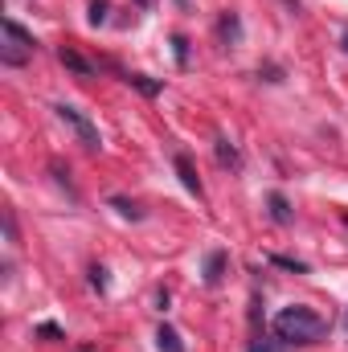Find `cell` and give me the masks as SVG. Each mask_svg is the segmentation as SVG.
Here are the masks:
<instances>
[{
    "mask_svg": "<svg viewBox=\"0 0 348 352\" xmlns=\"http://www.w3.org/2000/svg\"><path fill=\"white\" fill-rule=\"evenodd\" d=\"M135 4H140V8H148V4H152V0H135Z\"/></svg>",
    "mask_w": 348,
    "mask_h": 352,
    "instance_id": "16",
    "label": "cell"
},
{
    "mask_svg": "<svg viewBox=\"0 0 348 352\" xmlns=\"http://www.w3.org/2000/svg\"><path fill=\"white\" fill-rule=\"evenodd\" d=\"M345 45H348V29H345Z\"/></svg>",
    "mask_w": 348,
    "mask_h": 352,
    "instance_id": "18",
    "label": "cell"
},
{
    "mask_svg": "<svg viewBox=\"0 0 348 352\" xmlns=\"http://www.w3.org/2000/svg\"><path fill=\"white\" fill-rule=\"evenodd\" d=\"M345 221H348V217H345Z\"/></svg>",
    "mask_w": 348,
    "mask_h": 352,
    "instance_id": "19",
    "label": "cell"
},
{
    "mask_svg": "<svg viewBox=\"0 0 348 352\" xmlns=\"http://www.w3.org/2000/svg\"><path fill=\"white\" fill-rule=\"evenodd\" d=\"M270 263H274V266H283V270H295V274H303V270H307V266L299 263V258H287V254H274Z\"/></svg>",
    "mask_w": 348,
    "mask_h": 352,
    "instance_id": "13",
    "label": "cell"
},
{
    "mask_svg": "<svg viewBox=\"0 0 348 352\" xmlns=\"http://www.w3.org/2000/svg\"><path fill=\"white\" fill-rule=\"evenodd\" d=\"M54 111H58V119H62V123H66V127L78 135V144H83L87 152H98V148H102V135H98V127L90 123L78 107H70V102H58Z\"/></svg>",
    "mask_w": 348,
    "mask_h": 352,
    "instance_id": "3",
    "label": "cell"
},
{
    "mask_svg": "<svg viewBox=\"0 0 348 352\" xmlns=\"http://www.w3.org/2000/svg\"><path fill=\"white\" fill-rule=\"evenodd\" d=\"M127 82H131V87H135V90H144L148 98H152V94H160V82H152V78H144V74H131Z\"/></svg>",
    "mask_w": 348,
    "mask_h": 352,
    "instance_id": "11",
    "label": "cell"
},
{
    "mask_svg": "<svg viewBox=\"0 0 348 352\" xmlns=\"http://www.w3.org/2000/svg\"><path fill=\"white\" fill-rule=\"evenodd\" d=\"M221 270H226V254L221 250H213L209 258H205V283L213 287V283H221Z\"/></svg>",
    "mask_w": 348,
    "mask_h": 352,
    "instance_id": "8",
    "label": "cell"
},
{
    "mask_svg": "<svg viewBox=\"0 0 348 352\" xmlns=\"http://www.w3.org/2000/svg\"><path fill=\"white\" fill-rule=\"evenodd\" d=\"M107 8L111 0H90V25H107Z\"/></svg>",
    "mask_w": 348,
    "mask_h": 352,
    "instance_id": "12",
    "label": "cell"
},
{
    "mask_svg": "<svg viewBox=\"0 0 348 352\" xmlns=\"http://www.w3.org/2000/svg\"><path fill=\"white\" fill-rule=\"evenodd\" d=\"M0 33H4V45H0V62H4V66H25V62L33 58V50H37L33 33H25L17 21H4V25H0Z\"/></svg>",
    "mask_w": 348,
    "mask_h": 352,
    "instance_id": "2",
    "label": "cell"
},
{
    "mask_svg": "<svg viewBox=\"0 0 348 352\" xmlns=\"http://www.w3.org/2000/svg\"><path fill=\"white\" fill-rule=\"evenodd\" d=\"M58 58H62V66H70V70H74V74H83V78L94 74V66H90L87 58H78V54H74V50H66V45H62V54H58Z\"/></svg>",
    "mask_w": 348,
    "mask_h": 352,
    "instance_id": "6",
    "label": "cell"
},
{
    "mask_svg": "<svg viewBox=\"0 0 348 352\" xmlns=\"http://www.w3.org/2000/svg\"><path fill=\"white\" fill-rule=\"evenodd\" d=\"M274 332L279 340H295V344H312L324 336V320L312 307H283L274 316Z\"/></svg>",
    "mask_w": 348,
    "mask_h": 352,
    "instance_id": "1",
    "label": "cell"
},
{
    "mask_svg": "<svg viewBox=\"0 0 348 352\" xmlns=\"http://www.w3.org/2000/svg\"><path fill=\"white\" fill-rule=\"evenodd\" d=\"M156 349H160V352H184V340H180V332H176V328L164 324V328L156 332Z\"/></svg>",
    "mask_w": 348,
    "mask_h": 352,
    "instance_id": "5",
    "label": "cell"
},
{
    "mask_svg": "<svg viewBox=\"0 0 348 352\" xmlns=\"http://www.w3.org/2000/svg\"><path fill=\"white\" fill-rule=\"evenodd\" d=\"M217 160H221L226 168H238V164H242V156H238V148H234L230 140H217Z\"/></svg>",
    "mask_w": 348,
    "mask_h": 352,
    "instance_id": "9",
    "label": "cell"
},
{
    "mask_svg": "<svg viewBox=\"0 0 348 352\" xmlns=\"http://www.w3.org/2000/svg\"><path fill=\"white\" fill-rule=\"evenodd\" d=\"M90 274H94V287H98V291H102V287H107V278H102V274H107V270H102V266H94V270H90Z\"/></svg>",
    "mask_w": 348,
    "mask_h": 352,
    "instance_id": "15",
    "label": "cell"
},
{
    "mask_svg": "<svg viewBox=\"0 0 348 352\" xmlns=\"http://www.w3.org/2000/svg\"><path fill=\"white\" fill-rule=\"evenodd\" d=\"M266 205H270V217H274V221H279V226H287V221H291V217H295V213H291V205H287V197H283V192H270V201H266Z\"/></svg>",
    "mask_w": 348,
    "mask_h": 352,
    "instance_id": "7",
    "label": "cell"
},
{
    "mask_svg": "<svg viewBox=\"0 0 348 352\" xmlns=\"http://www.w3.org/2000/svg\"><path fill=\"white\" fill-rule=\"evenodd\" d=\"M345 336H348V311H345Z\"/></svg>",
    "mask_w": 348,
    "mask_h": 352,
    "instance_id": "17",
    "label": "cell"
},
{
    "mask_svg": "<svg viewBox=\"0 0 348 352\" xmlns=\"http://www.w3.org/2000/svg\"><path fill=\"white\" fill-rule=\"evenodd\" d=\"M173 164H176V173H180V184H184L188 192H197V197H201V180H197V173H193V164H188V156H176Z\"/></svg>",
    "mask_w": 348,
    "mask_h": 352,
    "instance_id": "4",
    "label": "cell"
},
{
    "mask_svg": "<svg viewBox=\"0 0 348 352\" xmlns=\"http://www.w3.org/2000/svg\"><path fill=\"white\" fill-rule=\"evenodd\" d=\"M221 37L238 41V16H221Z\"/></svg>",
    "mask_w": 348,
    "mask_h": 352,
    "instance_id": "14",
    "label": "cell"
},
{
    "mask_svg": "<svg viewBox=\"0 0 348 352\" xmlns=\"http://www.w3.org/2000/svg\"><path fill=\"white\" fill-rule=\"evenodd\" d=\"M111 205L119 209V217H131V221H140V217H144V209H140L135 201H127V197H111Z\"/></svg>",
    "mask_w": 348,
    "mask_h": 352,
    "instance_id": "10",
    "label": "cell"
}]
</instances>
